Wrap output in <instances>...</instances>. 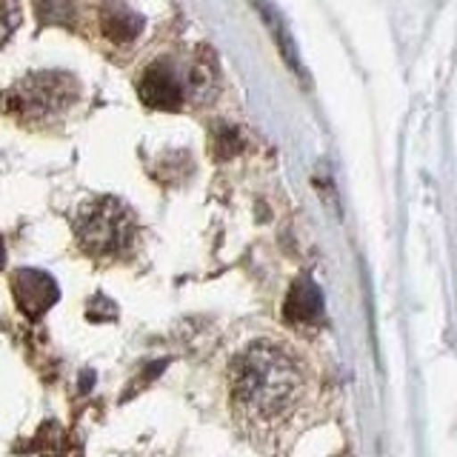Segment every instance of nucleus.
Returning <instances> with one entry per match:
<instances>
[{"instance_id":"nucleus-1","label":"nucleus","mask_w":457,"mask_h":457,"mask_svg":"<svg viewBox=\"0 0 457 457\" xmlns=\"http://www.w3.org/2000/svg\"><path fill=\"white\" fill-rule=\"evenodd\" d=\"M235 409L252 423H278L297 409L306 395V371L297 357L278 343H254L232 363Z\"/></svg>"},{"instance_id":"nucleus-2","label":"nucleus","mask_w":457,"mask_h":457,"mask_svg":"<svg viewBox=\"0 0 457 457\" xmlns=\"http://www.w3.org/2000/svg\"><path fill=\"white\" fill-rule=\"evenodd\" d=\"M75 235L86 254L120 257L129 252L137 235L135 212L118 197H95L75 214Z\"/></svg>"},{"instance_id":"nucleus-3","label":"nucleus","mask_w":457,"mask_h":457,"mask_svg":"<svg viewBox=\"0 0 457 457\" xmlns=\"http://www.w3.org/2000/svg\"><path fill=\"white\" fill-rule=\"evenodd\" d=\"M78 100V80L66 71H32L0 97V109L23 123H49Z\"/></svg>"},{"instance_id":"nucleus-4","label":"nucleus","mask_w":457,"mask_h":457,"mask_svg":"<svg viewBox=\"0 0 457 457\" xmlns=\"http://www.w3.org/2000/svg\"><path fill=\"white\" fill-rule=\"evenodd\" d=\"M12 292H14V300H18L21 312L29 314V318H40V314L57 300L54 280L46 275V271H37V269L14 271Z\"/></svg>"},{"instance_id":"nucleus-5","label":"nucleus","mask_w":457,"mask_h":457,"mask_svg":"<svg viewBox=\"0 0 457 457\" xmlns=\"http://www.w3.org/2000/svg\"><path fill=\"white\" fill-rule=\"evenodd\" d=\"M283 314L295 328H318L326 318V306L318 283L309 278H297L289 295H286Z\"/></svg>"},{"instance_id":"nucleus-6","label":"nucleus","mask_w":457,"mask_h":457,"mask_svg":"<svg viewBox=\"0 0 457 457\" xmlns=\"http://www.w3.org/2000/svg\"><path fill=\"white\" fill-rule=\"evenodd\" d=\"M137 92L140 100L152 109H166V112H175L183 104V83L178 80V75L163 63H154L143 71V78L137 83Z\"/></svg>"},{"instance_id":"nucleus-7","label":"nucleus","mask_w":457,"mask_h":457,"mask_svg":"<svg viewBox=\"0 0 457 457\" xmlns=\"http://www.w3.org/2000/svg\"><path fill=\"white\" fill-rule=\"evenodd\" d=\"M100 29L112 43H132L143 32V18L120 0H112L100 12Z\"/></svg>"},{"instance_id":"nucleus-8","label":"nucleus","mask_w":457,"mask_h":457,"mask_svg":"<svg viewBox=\"0 0 457 457\" xmlns=\"http://www.w3.org/2000/svg\"><path fill=\"white\" fill-rule=\"evenodd\" d=\"M252 4H254L257 12L263 14V21H266V26H269L271 37H275L280 54L286 57V63L292 66L295 75L303 78V66H300V57H297V49H295V40H292V35H289V26H286L283 14H280L275 6H271L269 0H252Z\"/></svg>"},{"instance_id":"nucleus-9","label":"nucleus","mask_w":457,"mask_h":457,"mask_svg":"<svg viewBox=\"0 0 457 457\" xmlns=\"http://www.w3.org/2000/svg\"><path fill=\"white\" fill-rule=\"evenodd\" d=\"M37 14L43 23L69 26L75 18V6H71V0H37Z\"/></svg>"},{"instance_id":"nucleus-10","label":"nucleus","mask_w":457,"mask_h":457,"mask_svg":"<svg viewBox=\"0 0 457 457\" xmlns=\"http://www.w3.org/2000/svg\"><path fill=\"white\" fill-rule=\"evenodd\" d=\"M18 21H21L18 4H14V0H0V49L6 46V40L12 37Z\"/></svg>"},{"instance_id":"nucleus-11","label":"nucleus","mask_w":457,"mask_h":457,"mask_svg":"<svg viewBox=\"0 0 457 457\" xmlns=\"http://www.w3.org/2000/svg\"><path fill=\"white\" fill-rule=\"evenodd\" d=\"M4 257H6V246H4V240H0V266H4Z\"/></svg>"}]
</instances>
